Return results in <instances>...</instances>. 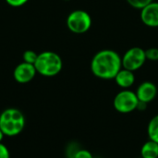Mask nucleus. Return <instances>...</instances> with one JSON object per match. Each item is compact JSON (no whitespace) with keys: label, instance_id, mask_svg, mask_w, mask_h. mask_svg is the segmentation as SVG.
<instances>
[{"label":"nucleus","instance_id":"14","mask_svg":"<svg viewBox=\"0 0 158 158\" xmlns=\"http://www.w3.org/2000/svg\"><path fill=\"white\" fill-rule=\"evenodd\" d=\"M126 1L131 6L137 9H142L148 4L153 2L154 0H126Z\"/></svg>","mask_w":158,"mask_h":158},{"label":"nucleus","instance_id":"18","mask_svg":"<svg viewBox=\"0 0 158 158\" xmlns=\"http://www.w3.org/2000/svg\"><path fill=\"white\" fill-rule=\"evenodd\" d=\"M0 158H10V154L6 145L0 143Z\"/></svg>","mask_w":158,"mask_h":158},{"label":"nucleus","instance_id":"17","mask_svg":"<svg viewBox=\"0 0 158 158\" xmlns=\"http://www.w3.org/2000/svg\"><path fill=\"white\" fill-rule=\"evenodd\" d=\"M29 0H6V2L13 7H19L25 5Z\"/></svg>","mask_w":158,"mask_h":158},{"label":"nucleus","instance_id":"1","mask_svg":"<svg viewBox=\"0 0 158 158\" xmlns=\"http://www.w3.org/2000/svg\"><path fill=\"white\" fill-rule=\"evenodd\" d=\"M122 69L121 56L114 50L105 49L97 52L91 62L92 73L102 80H113Z\"/></svg>","mask_w":158,"mask_h":158},{"label":"nucleus","instance_id":"7","mask_svg":"<svg viewBox=\"0 0 158 158\" xmlns=\"http://www.w3.org/2000/svg\"><path fill=\"white\" fill-rule=\"evenodd\" d=\"M36 69L33 64L22 62L19 63L13 71V77L14 80L21 84L28 83L33 80V78L36 75Z\"/></svg>","mask_w":158,"mask_h":158},{"label":"nucleus","instance_id":"15","mask_svg":"<svg viewBox=\"0 0 158 158\" xmlns=\"http://www.w3.org/2000/svg\"><path fill=\"white\" fill-rule=\"evenodd\" d=\"M146 59L150 61H158V48L152 47L145 50Z\"/></svg>","mask_w":158,"mask_h":158},{"label":"nucleus","instance_id":"8","mask_svg":"<svg viewBox=\"0 0 158 158\" xmlns=\"http://www.w3.org/2000/svg\"><path fill=\"white\" fill-rule=\"evenodd\" d=\"M141 19L148 27H158V2L153 1L141 9Z\"/></svg>","mask_w":158,"mask_h":158},{"label":"nucleus","instance_id":"20","mask_svg":"<svg viewBox=\"0 0 158 158\" xmlns=\"http://www.w3.org/2000/svg\"><path fill=\"white\" fill-rule=\"evenodd\" d=\"M65 1H69V0H65Z\"/></svg>","mask_w":158,"mask_h":158},{"label":"nucleus","instance_id":"4","mask_svg":"<svg viewBox=\"0 0 158 158\" xmlns=\"http://www.w3.org/2000/svg\"><path fill=\"white\" fill-rule=\"evenodd\" d=\"M66 22L69 30L77 34L84 33L92 27V18L90 14L81 9L70 12Z\"/></svg>","mask_w":158,"mask_h":158},{"label":"nucleus","instance_id":"10","mask_svg":"<svg viewBox=\"0 0 158 158\" xmlns=\"http://www.w3.org/2000/svg\"><path fill=\"white\" fill-rule=\"evenodd\" d=\"M116 83L122 89H129L135 82V75L133 71L126 69H121L115 77Z\"/></svg>","mask_w":158,"mask_h":158},{"label":"nucleus","instance_id":"3","mask_svg":"<svg viewBox=\"0 0 158 158\" xmlns=\"http://www.w3.org/2000/svg\"><path fill=\"white\" fill-rule=\"evenodd\" d=\"M34 67L38 74L44 77H54L62 70L63 61L56 52L44 51L38 54Z\"/></svg>","mask_w":158,"mask_h":158},{"label":"nucleus","instance_id":"16","mask_svg":"<svg viewBox=\"0 0 158 158\" xmlns=\"http://www.w3.org/2000/svg\"><path fill=\"white\" fill-rule=\"evenodd\" d=\"M72 158H94L93 155L91 152H89L88 150H85V149H80V150H77Z\"/></svg>","mask_w":158,"mask_h":158},{"label":"nucleus","instance_id":"12","mask_svg":"<svg viewBox=\"0 0 158 158\" xmlns=\"http://www.w3.org/2000/svg\"><path fill=\"white\" fill-rule=\"evenodd\" d=\"M147 134L149 140L154 141L158 143V115L155 116L148 124L147 127Z\"/></svg>","mask_w":158,"mask_h":158},{"label":"nucleus","instance_id":"5","mask_svg":"<svg viewBox=\"0 0 158 158\" xmlns=\"http://www.w3.org/2000/svg\"><path fill=\"white\" fill-rule=\"evenodd\" d=\"M113 105L118 112L128 114L138 108L139 99L134 92L124 89L115 96Z\"/></svg>","mask_w":158,"mask_h":158},{"label":"nucleus","instance_id":"13","mask_svg":"<svg viewBox=\"0 0 158 158\" xmlns=\"http://www.w3.org/2000/svg\"><path fill=\"white\" fill-rule=\"evenodd\" d=\"M37 56H38V54L35 53L33 50H26L23 55H22V57H23V62H26V63H30V64H33L35 63L36 59H37Z\"/></svg>","mask_w":158,"mask_h":158},{"label":"nucleus","instance_id":"6","mask_svg":"<svg viewBox=\"0 0 158 158\" xmlns=\"http://www.w3.org/2000/svg\"><path fill=\"white\" fill-rule=\"evenodd\" d=\"M145 50L142 47H131L125 52L121 57L122 68L131 71H136L141 69L146 61Z\"/></svg>","mask_w":158,"mask_h":158},{"label":"nucleus","instance_id":"9","mask_svg":"<svg viewBox=\"0 0 158 158\" xmlns=\"http://www.w3.org/2000/svg\"><path fill=\"white\" fill-rule=\"evenodd\" d=\"M135 94L140 102L148 104L156 97L157 88L152 81H143L138 86Z\"/></svg>","mask_w":158,"mask_h":158},{"label":"nucleus","instance_id":"2","mask_svg":"<svg viewBox=\"0 0 158 158\" xmlns=\"http://www.w3.org/2000/svg\"><path fill=\"white\" fill-rule=\"evenodd\" d=\"M25 126V118L17 108H6L0 114V130L4 135L13 137L19 134Z\"/></svg>","mask_w":158,"mask_h":158},{"label":"nucleus","instance_id":"19","mask_svg":"<svg viewBox=\"0 0 158 158\" xmlns=\"http://www.w3.org/2000/svg\"><path fill=\"white\" fill-rule=\"evenodd\" d=\"M5 135H4V133L2 132V131L0 130V143L2 142V140H3V137H4Z\"/></svg>","mask_w":158,"mask_h":158},{"label":"nucleus","instance_id":"11","mask_svg":"<svg viewBox=\"0 0 158 158\" xmlns=\"http://www.w3.org/2000/svg\"><path fill=\"white\" fill-rule=\"evenodd\" d=\"M143 158H158V143L154 141H147L141 149Z\"/></svg>","mask_w":158,"mask_h":158}]
</instances>
